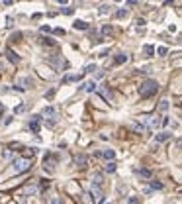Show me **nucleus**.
<instances>
[{"mask_svg": "<svg viewBox=\"0 0 182 204\" xmlns=\"http://www.w3.org/2000/svg\"><path fill=\"white\" fill-rule=\"evenodd\" d=\"M157 53H159V55H166V47H159Z\"/></svg>", "mask_w": 182, "mask_h": 204, "instance_id": "393cba45", "label": "nucleus"}, {"mask_svg": "<svg viewBox=\"0 0 182 204\" xmlns=\"http://www.w3.org/2000/svg\"><path fill=\"white\" fill-rule=\"evenodd\" d=\"M137 173H139L141 177H145V179H151V171L149 169H139Z\"/></svg>", "mask_w": 182, "mask_h": 204, "instance_id": "f3484780", "label": "nucleus"}, {"mask_svg": "<svg viewBox=\"0 0 182 204\" xmlns=\"http://www.w3.org/2000/svg\"><path fill=\"white\" fill-rule=\"evenodd\" d=\"M43 116L49 118V122H47L49 126H53L55 122H57V110H55L53 106H45V108H43Z\"/></svg>", "mask_w": 182, "mask_h": 204, "instance_id": "20e7f679", "label": "nucleus"}, {"mask_svg": "<svg viewBox=\"0 0 182 204\" xmlns=\"http://www.w3.org/2000/svg\"><path fill=\"white\" fill-rule=\"evenodd\" d=\"M157 91H159V82L157 80H145L139 86V94L143 98H149L153 94H157Z\"/></svg>", "mask_w": 182, "mask_h": 204, "instance_id": "f03ea898", "label": "nucleus"}, {"mask_svg": "<svg viewBox=\"0 0 182 204\" xmlns=\"http://www.w3.org/2000/svg\"><path fill=\"white\" fill-rule=\"evenodd\" d=\"M98 91H100V94H102V96H104V98H106L108 102H112V100H114V94H112V88H110L108 84H104V86H100Z\"/></svg>", "mask_w": 182, "mask_h": 204, "instance_id": "0eeeda50", "label": "nucleus"}, {"mask_svg": "<svg viewBox=\"0 0 182 204\" xmlns=\"http://www.w3.org/2000/svg\"><path fill=\"white\" fill-rule=\"evenodd\" d=\"M80 91L94 92V91H96V82H94V80H90V82H86V84H80Z\"/></svg>", "mask_w": 182, "mask_h": 204, "instance_id": "1a4fd4ad", "label": "nucleus"}, {"mask_svg": "<svg viewBox=\"0 0 182 204\" xmlns=\"http://www.w3.org/2000/svg\"><path fill=\"white\" fill-rule=\"evenodd\" d=\"M102 32H104V34H110V32H112V28H110V26H104V30H102Z\"/></svg>", "mask_w": 182, "mask_h": 204, "instance_id": "7c9ffc66", "label": "nucleus"}, {"mask_svg": "<svg viewBox=\"0 0 182 204\" xmlns=\"http://www.w3.org/2000/svg\"><path fill=\"white\" fill-rule=\"evenodd\" d=\"M127 204H139V198H137V196H129Z\"/></svg>", "mask_w": 182, "mask_h": 204, "instance_id": "4be33fe9", "label": "nucleus"}, {"mask_svg": "<svg viewBox=\"0 0 182 204\" xmlns=\"http://www.w3.org/2000/svg\"><path fill=\"white\" fill-rule=\"evenodd\" d=\"M131 130H133L135 134H145V130H147V128H145L143 124H131Z\"/></svg>", "mask_w": 182, "mask_h": 204, "instance_id": "9d476101", "label": "nucleus"}, {"mask_svg": "<svg viewBox=\"0 0 182 204\" xmlns=\"http://www.w3.org/2000/svg\"><path fill=\"white\" fill-rule=\"evenodd\" d=\"M24 153H26V157L30 159V155H32V157H33V155L37 153V149H35V147H28V149H26V151H24Z\"/></svg>", "mask_w": 182, "mask_h": 204, "instance_id": "dca6fc26", "label": "nucleus"}, {"mask_svg": "<svg viewBox=\"0 0 182 204\" xmlns=\"http://www.w3.org/2000/svg\"><path fill=\"white\" fill-rule=\"evenodd\" d=\"M92 202L94 204H102L104 202V194H102V190H100V186H96V184H92Z\"/></svg>", "mask_w": 182, "mask_h": 204, "instance_id": "39448f33", "label": "nucleus"}, {"mask_svg": "<svg viewBox=\"0 0 182 204\" xmlns=\"http://www.w3.org/2000/svg\"><path fill=\"white\" fill-rule=\"evenodd\" d=\"M125 61H127V55H125V53H119V55L114 59V63H116V65H123Z\"/></svg>", "mask_w": 182, "mask_h": 204, "instance_id": "ddd939ff", "label": "nucleus"}, {"mask_svg": "<svg viewBox=\"0 0 182 204\" xmlns=\"http://www.w3.org/2000/svg\"><path fill=\"white\" fill-rule=\"evenodd\" d=\"M151 188H155V190H161V188H162V182L153 181V182H151Z\"/></svg>", "mask_w": 182, "mask_h": 204, "instance_id": "aec40b11", "label": "nucleus"}, {"mask_svg": "<svg viewBox=\"0 0 182 204\" xmlns=\"http://www.w3.org/2000/svg\"><path fill=\"white\" fill-rule=\"evenodd\" d=\"M86 163H88V157H86V155H76V165H78V167H86Z\"/></svg>", "mask_w": 182, "mask_h": 204, "instance_id": "9b49d317", "label": "nucleus"}, {"mask_svg": "<svg viewBox=\"0 0 182 204\" xmlns=\"http://www.w3.org/2000/svg\"><path fill=\"white\" fill-rule=\"evenodd\" d=\"M125 14H127V10H118V14H116V16H118V18H123Z\"/></svg>", "mask_w": 182, "mask_h": 204, "instance_id": "c85d7f7f", "label": "nucleus"}, {"mask_svg": "<svg viewBox=\"0 0 182 204\" xmlns=\"http://www.w3.org/2000/svg\"><path fill=\"white\" fill-rule=\"evenodd\" d=\"M102 155H104V157H106V159H110V161H112V159L116 157V153H114V149H106V151H104Z\"/></svg>", "mask_w": 182, "mask_h": 204, "instance_id": "2eb2a0df", "label": "nucleus"}, {"mask_svg": "<svg viewBox=\"0 0 182 204\" xmlns=\"http://www.w3.org/2000/svg\"><path fill=\"white\" fill-rule=\"evenodd\" d=\"M73 28H75V30H88V24L82 22V20H76V22L73 24Z\"/></svg>", "mask_w": 182, "mask_h": 204, "instance_id": "f8f14e48", "label": "nucleus"}, {"mask_svg": "<svg viewBox=\"0 0 182 204\" xmlns=\"http://www.w3.org/2000/svg\"><path fill=\"white\" fill-rule=\"evenodd\" d=\"M92 71H96V67H94V65H88V67L84 69V73H92Z\"/></svg>", "mask_w": 182, "mask_h": 204, "instance_id": "bb28decb", "label": "nucleus"}, {"mask_svg": "<svg viewBox=\"0 0 182 204\" xmlns=\"http://www.w3.org/2000/svg\"><path fill=\"white\" fill-rule=\"evenodd\" d=\"M49 184H51L49 181H41V188H43V190H45V188H49Z\"/></svg>", "mask_w": 182, "mask_h": 204, "instance_id": "cd10ccee", "label": "nucleus"}, {"mask_svg": "<svg viewBox=\"0 0 182 204\" xmlns=\"http://www.w3.org/2000/svg\"><path fill=\"white\" fill-rule=\"evenodd\" d=\"M114 171H116V163H114V161H110V163L106 165V173H114Z\"/></svg>", "mask_w": 182, "mask_h": 204, "instance_id": "6ab92c4d", "label": "nucleus"}, {"mask_svg": "<svg viewBox=\"0 0 182 204\" xmlns=\"http://www.w3.org/2000/svg\"><path fill=\"white\" fill-rule=\"evenodd\" d=\"M39 122H41V116H39V114L32 116V122H30V130H32L33 134H37V132H39Z\"/></svg>", "mask_w": 182, "mask_h": 204, "instance_id": "423d86ee", "label": "nucleus"}, {"mask_svg": "<svg viewBox=\"0 0 182 204\" xmlns=\"http://www.w3.org/2000/svg\"><path fill=\"white\" fill-rule=\"evenodd\" d=\"M92 184H96V186H100V184H102V175H100V173H96V175H94V181H92Z\"/></svg>", "mask_w": 182, "mask_h": 204, "instance_id": "a211bd4d", "label": "nucleus"}, {"mask_svg": "<svg viewBox=\"0 0 182 204\" xmlns=\"http://www.w3.org/2000/svg\"><path fill=\"white\" fill-rule=\"evenodd\" d=\"M176 147H178V149H182V139H178V141H176Z\"/></svg>", "mask_w": 182, "mask_h": 204, "instance_id": "473e14b6", "label": "nucleus"}, {"mask_svg": "<svg viewBox=\"0 0 182 204\" xmlns=\"http://www.w3.org/2000/svg\"><path fill=\"white\" fill-rule=\"evenodd\" d=\"M51 204H63V202H61V198H53V200H51Z\"/></svg>", "mask_w": 182, "mask_h": 204, "instance_id": "2f4dec72", "label": "nucleus"}, {"mask_svg": "<svg viewBox=\"0 0 182 204\" xmlns=\"http://www.w3.org/2000/svg\"><path fill=\"white\" fill-rule=\"evenodd\" d=\"M32 169V159L28 157H18L12 161V171L16 173V175H20V173H26V171Z\"/></svg>", "mask_w": 182, "mask_h": 204, "instance_id": "f257e3e1", "label": "nucleus"}, {"mask_svg": "<svg viewBox=\"0 0 182 204\" xmlns=\"http://www.w3.org/2000/svg\"><path fill=\"white\" fill-rule=\"evenodd\" d=\"M166 139H171V134H169V132H161V134H157V137H155L157 143H162V141H166Z\"/></svg>", "mask_w": 182, "mask_h": 204, "instance_id": "6e6552de", "label": "nucleus"}, {"mask_svg": "<svg viewBox=\"0 0 182 204\" xmlns=\"http://www.w3.org/2000/svg\"><path fill=\"white\" fill-rule=\"evenodd\" d=\"M153 51H155L153 45H145V53H147V55H153Z\"/></svg>", "mask_w": 182, "mask_h": 204, "instance_id": "5701e85b", "label": "nucleus"}, {"mask_svg": "<svg viewBox=\"0 0 182 204\" xmlns=\"http://www.w3.org/2000/svg\"><path fill=\"white\" fill-rule=\"evenodd\" d=\"M159 108H161V112H166V110H169V100H162Z\"/></svg>", "mask_w": 182, "mask_h": 204, "instance_id": "412c9836", "label": "nucleus"}, {"mask_svg": "<svg viewBox=\"0 0 182 204\" xmlns=\"http://www.w3.org/2000/svg\"><path fill=\"white\" fill-rule=\"evenodd\" d=\"M141 120H143V126L149 128V130H159L161 124H162V120L159 116H143Z\"/></svg>", "mask_w": 182, "mask_h": 204, "instance_id": "7ed1b4c3", "label": "nucleus"}, {"mask_svg": "<svg viewBox=\"0 0 182 204\" xmlns=\"http://www.w3.org/2000/svg\"><path fill=\"white\" fill-rule=\"evenodd\" d=\"M6 55H8V59H10L12 63H18V61H20V57L16 55V53H14L12 49H6Z\"/></svg>", "mask_w": 182, "mask_h": 204, "instance_id": "4468645a", "label": "nucleus"}, {"mask_svg": "<svg viewBox=\"0 0 182 204\" xmlns=\"http://www.w3.org/2000/svg\"><path fill=\"white\" fill-rule=\"evenodd\" d=\"M26 110V104H20V106H16V112L20 114V112H24Z\"/></svg>", "mask_w": 182, "mask_h": 204, "instance_id": "a878e982", "label": "nucleus"}, {"mask_svg": "<svg viewBox=\"0 0 182 204\" xmlns=\"http://www.w3.org/2000/svg\"><path fill=\"white\" fill-rule=\"evenodd\" d=\"M63 12H65V14H69V16H71V14L75 12V8H63Z\"/></svg>", "mask_w": 182, "mask_h": 204, "instance_id": "c756f323", "label": "nucleus"}, {"mask_svg": "<svg viewBox=\"0 0 182 204\" xmlns=\"http://www.w3.org/2000/svg\"><path fill=\"white\" fill-rule=\"evenodd\" d=\"M108 12H110V6H106V4H104V6L100 8V14H108Z\"/></svg>", "mask_w": 182, "mask_h": 204, "instance_id": "b1692460", "label": "nucleus"}]
</instances>
